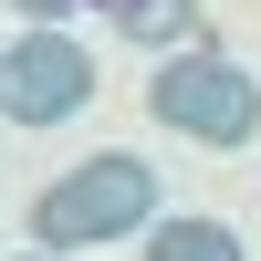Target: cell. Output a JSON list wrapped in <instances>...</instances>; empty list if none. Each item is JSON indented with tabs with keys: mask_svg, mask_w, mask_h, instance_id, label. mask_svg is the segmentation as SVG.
Returning <instances> with one entry per match:
<instances>
[{
	"mask_svg": "<svg viewBox=\"0 0 261 261\" xmlns=\"http://www.w3.org/2000/svg\"><path fill=\"white\" fill-rule=\"evenodd\" d=\"M157 220V167L146 157H84L73 178H53L32 199V251L73 261V251H105V241H136V230Z\"/></svg>",
	"mask_w": 261,
	"mask_h": 261,
	"instance_id": "1",
	"label": "cell"
},
{
	"mask_svg": "<svg viewBox=\"0 0 261 261\" xmlns=\"http://www.w3.org/2000/svg\"><path fill=\"white\" fill-rule=\"evenodd\" d=\"M146 115H157L167 136L209 146V157H241L261 136V84H251V63L209 53V42H178V53H157V73H146Z\"/></svg>",
	"mask_w": 261,
	"mask_h": 261,
	"instance_id": "2",
	"label": "cell"
},
{
	"mask_svg": "<svg viewBox=\"0 0 261 261\" xmlns=\"http://www.w3.org/2000/svg\"><path fill=\"white\" fill-rule=\"evenodd\" d=\"M94 105V63L63 21H32V32L0 53V115L11 125H73Z\"/></svg>",
	"mask_w": 261,
	"mask_h": 261,
	"instance_id": "3",
	"label": "cell"
},
{
	"mask_svg": "<svg viewBox=\"0 0 261 261\" xmlns=\"http://www.w3.org/2000/svg\"><path fill=\"white\" fill-rule=\"evenodd\" d=\"M136 241H146V261H251L241 230H230V220H199V209H188V220H146Z\"/></svg>",
	"mask_w": 261,
	"mask_h": 261,
	"instance_id": "4",
	"label": "cell"
},
{
	"mask_svg": "<svg viewBox=\"0 0 261 261\" xmlns=\"http://www.w3.org/2000/svg\"><path fill=\"white\" fill-rule=\"evenodd\" d=\"M105 21H115L136 53H178V42H199V0H105Z\"/></svg>",
	"mask_w": 261,
	"mask_h": 261,
	"instance_id": "5",
	"label": "cell"
},
{
	"mask_svg": "<svg viewBox=\"0 0 261 261\" xmlns=\"http://www.w3.org/2000/svg\"><path fill=\"white\" fill-rule=\"evenodd\" d=\"M11 11H21V21H63L73 0H11Z\"/></svg>",
	"mask_w": 261,
	"mask_h": 261,
	"instance_id": "6",
	"label": "cell"
},
{
	"mask_svg": "<svg viewBox=\"0 0 261 261\" xmlns=\"http://www.w3.org/2000/svg\"><path fill=\"white\" fill-rule=\"evenodd\" d=\"M21 261H53V251H21Z\"/></svg>",
	"mask_w": 261,
	"mask_h": 261,
	"instance_id": "7",
	"label": "cell"
}]
</instances>
